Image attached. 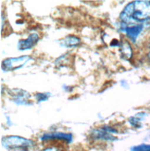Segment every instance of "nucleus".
Segmentation results:
<instances>
[{
	"label": "nucleus",
	"instance_id": "obj_12",
	"mask_svg": "<svg viewBox=\"0 0 150 151\" xmlns=\"http://www.w3.org/2000/svg\"><path fill=\"white\" fill-rule=\"evenodd\" d=\"M148 58H149V60H150V48H149V52H148Z\"/></svg>",
	"mask_w": 150,
	"mask_h": 151
},
{
	"label": "nucleus",
	"instance_id": "obj_8",
	"mask_svg": "<svg viewBox=\"0 0 150 151\" xmlns=\"http://www.w3.org/2000/svg\"><path fill=\"white\" fill-rule=\"evenodd\" d=\"M121 51H122V54L124 57H126L128 58L132 57V47L128 42H124L122 44Z\"/></svg>",
	"mask_w": 150,
	"mask_h": 151
},
{
	"label": "nucleus",
	"instance_id": "obj_9",
	"mask_svg": "<svg viewBox=\"0 0 150 151\" xmlns=\"http://www.w3.org/2000/svg\"><path fill=\"white\" fill-rule=\"evenodd\" d=\"M132 151H150V145H146V144H142V145L133 147L132 148Z\"/></svg>",
	"mask_w": 150,
	"mask_h": 151
},
{
	"label": "nucleus",
	"instance_id": "obj_6",
	"mask_svg": "<svg viewBox=\"0 0 150 151\" xmlns=\"http://www.w3.org/2000/svg\"><path fill=\"white\" fill-rule=\"evenodd\" d=\"M71 134H64V133H50L44 134L41 139L45 140V139H62V140H66L67 142L71 141Z\"/></svg>",
	"mask_w": 150,
	"mask_h": 151
},
{
	"label": "nucleus",
	"instance_id": "obj_11",
	"mask_svg": "<svg viewBox=\"0 0 150 151\" xmlns=\"http://www.w3.org/2000/svg\"><path fill=\"white\" fill-rule=\"evenodd\" d=\"M43 151H60V150H58V149L56 148V147H47V148L44 149Z\"/></svg>",
	"mask_w": 150,
	"mask_h": 151
},
{
	"label": "nucleus",
	"instance_id": "obj_7",
	"mask_svg": "<svg viewBox=\"0 0 150 151\" xmlns=\"http://www.w3.org/2000/svg\"><path fill=\"white\" fill-rule=\"evenodd\" d=\"M62 43L66 47H75V45H77L80 43V39L73 35H69L64 39Z\"/></svg>",
	"mask_w": 150,
	"mask_h": 151
},
{
	"label": "nucleus",
	"instance_id": "obj_3",
	"mask_svg": "<svg viewBox=\"0 0 150 151\" xmlns=\"http://www.w3.org/2000/svg\"><path fill=\"white\" fill-rule=\"evenodd\" d=\"M29 60H31L30 56H22L19 58H9L6 60H3L2 62V68L3 70L9 71V70H14L22 68V66L27 63Z\"/></svg>",
	"mask_w": 150,
	"mask_h": 151
},
{
	"label": "nucleus",
	"instance_id": "obj_10",
	"mask_svg": "<svg viewBox=\"0 0 150 151\" xmlns=\"http://www.w3.org/2000/svg\"><path fill=\"white\" fill-rule=\"evenodd\" d=\"M36 96H37V99H38L39 101H41V100H45V99H47V97H48L47 95H44V94H37Z\"/></svg>",
	"mask_w": 150,
	"mask_h": 151
},
{
	"label": "nucleus",
	"instance_id": "obj_1",
	"mask_svg": "<svg viewBox=\"0 0 150 151\" xmlns=\"http://www.w3.org/2000/svg\"><path fill=\"white\" fill-rule=\"evenodd\" d=\"M122 25H133L150 19V1H133L129 3L121 13Z\"/></svg>",
	"mask_w": 150,
	"mask_h": 151
},
{
	"label": "nucleus",
	"instance_id": "obj_5",
	"mask_svg": "<svg viewBox=\"0 0 150 151\" xmlns=\"http://www.w3.org/2000/svg\"><path fill=\"white\" fill-rule=\"evenodd\" d=\"M143 30V25L141 24H133L122 27V31L126 32V35L132 39L133 41H135L137 36L140 35V32Z\"/></svg>",
	"mask_w": 150,
	"mask_h": 151
},
{
	"label": "nucleus",
	"instance_id": "obj_4",
	"mask_svg": "<svg viewBox=\"0 0 150 151\" xmlns=\"http://www.w3.org/2000/svg\"><path fill=\"white\" fill-rule=\"evenodd\" d=\"M39 40V35L36 32H32L31 34L27 39L24 40H21L18 44V47L19 50H25V49H31L32 47H34V45L37 43Z\"/></svg>",
	"mask_w": 150,
	"mask_h": 151
},
{
	"label": "nucleus",
	"instance_id": "obj_2",
	"mask_svg": "<svg viewBox=\"0 0 150 151\" xmlns=\"http://www.w3.org/2000/svg\"><path fill=\"white\" fill-rule=\"evenodd\" d=\"M3 145L8 149H21L26 150L29 149L32 146V142L29 139L23 138L21 136H6L3 139Z\"/></svg>",
	"mask_w": 150,
	"mask_h": 151
}]
</instances>
